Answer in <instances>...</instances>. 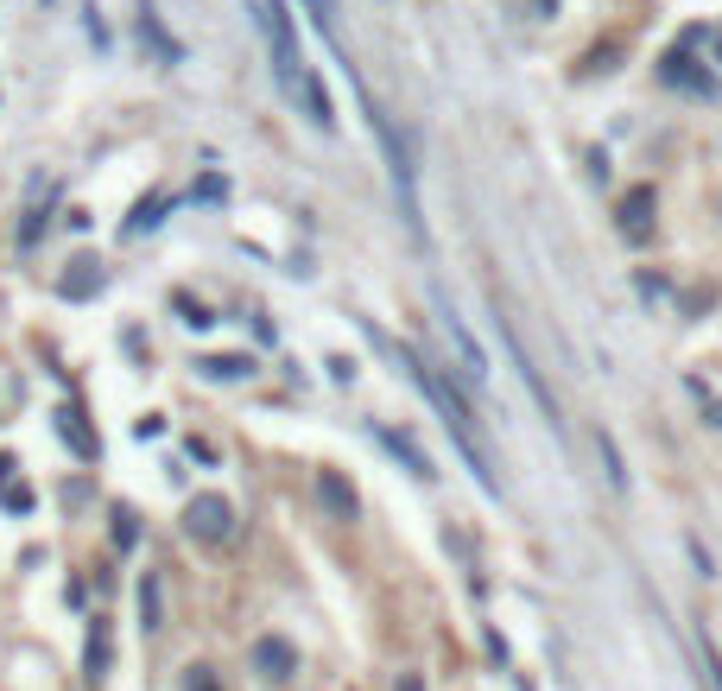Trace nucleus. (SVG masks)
Segmentation results:
<instances>
[{"label": "nucleus", "instance_id": "f257e3e1", "mask_svg": "<svg viewBox=\"0 0 722 691\" xmlns=\"http://www.w3.org/2000/svg\"><path fill=\"white\" fill-rule=\"evenodd\" d=\"M394 362L406 368V374H412V387H419V394H425V400L437 406V419H444L450 444L463 451V464L475 470V482H482L488 495H501V476H495V457H488V444H482V425H475L470 400H463V394H457V387H450V381H444V374H437V368L425 362V356H419V349L394 343Z\"/></svg>", "mask_w": 722, "mask_h": 691}, {"label": "nucleus", "instance_id": "f03ea898", "mask_svg": "<svg viewBox=\"0 0 722 691\" xmlns=\"http://www.w3.org/2000/svg\"><path fill=\"white\" fill-rule=\"evenodd\" d=\"M260 20H266V45H273V76H279L286 96H298V83H304V51H298V26H291L286 0H260Z\"/></svg>", "mask_w": 722, "mask_h": 691}, {"label": "nucleus", "instance_id": "7ed1b4c3", "mask_svg": "<svg viewBox=\"0 0 722 691\" xmlns=\"http://www.w3.org/2000/svg\"><path fill=\"white\" fill-rule=\"evenodd\" d=\"M184 533L203 540V546H228V540H235V508H228V495H190Z\"/></svg>", "mask_w": 722, "mask_h": 691}, {"label": "nucleus", "instance_id": "20e7f679", "mask_svg": "<svg viewBox=\"0 0 722 691\" xmlns=\"http://www.w3.org/2000/svg\"><path fill=\"white\" fill-rule=\"evenodd\" d=\"M652 210H659V190L652 184H634L627 197H621V210H614V229H621V242H634V248H647L652 242Z\"/></svg>", "mask_w": 722, "mask_h": 691}, {"label": "nucleus", "instance_id": "39448f33", "mask_svg": "<svg viewBox=\"0 0 722 691\" xmlns=\"http://www.w3.org/2000/svg\"><path fill=\"white\" fill-rule=\"evenodd\" d=\"M659 83H672V89H685V96H717V76L704 71L685 45H672V51L659 58Z\"/></svg>", "mask_w": 722, "mask_h": 691}, {"label": "nucleus", "instance_id": "423d86ee", "mask_svg": "<svg viewBox=\"0 0 722 691\" xmlns=\"http://www.w3.org/2000/svg\"><path fill=\"white\" fill-rule=\"evenodd\" d=\"M109 286V267L96 255H76L64 273H58V298H71V305H83V298H96V292Z\"/></svg>", "mask_w": 722, "mask_h": 691}, {"label": "nucleus", "instance_id": "0eeeda50", "mask_svg": "<svg viewBox=\"0 0 722 691\" xmlns=\"http://www.w3.org/2000/svg\"><path fill=\"white\" fill-rule=\"evenodd\" d=\"M437 318H444V336L457 343V362H463V381H470V387H482V381H488V362H482V349H475V336H470V330H463V318H457V311H450L444 298H437Z\"/></svg>", "mask_w": 722, "mask_h": 691}, {"label": "nucleus", "instance_id": "6e6552de", "mask_svg": "<svg viewBox=\"0 0 722 691\" xmlns=\"http://www.w3.org/2000/svg\"><path fill=\"white\" fill-rule=\"evenodd\" d=\"M253 673L273 679V686L291 679V673H298V647H291L286 634H260V641H253Z\"/></svg>", "mask_w": 722, "mask_h": 691}, {"label": "nucleus", "instance_id": "1a4fd4ad", "mask_svg": "<svg viewBox=\"0 0 722 691\" xmlns=\"http://www.w3.org/2000/svg\"><path fill=\"white\" fill-rule=\"evenodd\" d=\"M318 508H324L329 520H356V514H361L356 482H349L343 470H318Z\"/></svg>", "mask_w": 722, "mask_h": 691}, {"label": "nucleus", "instance_id": "9d476101", "mask_svg": "<svg viewBox=\"0 0 722 691\" xmlns=\"http://www.w3.org/2000/svg\"><path fill=\"white\" fill-rule=\"evenodd\" d=\"M51 425H58V437H64V444H71L76 457H83V464H96V457H102V437L89 432V425H83V406H58V412H51Z\"/></svg>", "mask_w": 722, "mask_h": 691}, {"label": "nucleus", "instance_id": "9b49d317", "mask_svg": "<svg viewBox=\"0 0 722 691\" xmlns=\"http://www.w3.org/2000/svg\"><path fill=\"white\" fill-rule=\"evenodd\" d=\"M374 437H381V444H387V451H394L399 464H406V470L419 476V482H432V476H437V464L425 457V451H419V437H412V432H394V425H374Z\"/></svg>", "mask_w": 722, "mask_h": 691}, {"label": "nucleus", "instance_id": "f8f14e48", "mask_svg": "<svg viewBox=\"0 0 722 691\" xmlns=\"http://www.w3.org/2000/svg\"><path fill=\"white\" fill-rule=\"evenodd\" d=\"M109 666H114V641H109V621L96 616V621H89V641H83V679H89V686H102V679H109Z\"/></svg>", "mask_w": 722, "mask_h": 691}, {"label": "nucleus", "instance_id": "ddd939ff", "mask_svg": "<svg viewBox=\"0 0 722 691\" xmlns=\"http://www.w3.org/2000/svg\"><path fill=\"white\" fill-rule=\"evenodd\" d=\"M165 210H172V190H146L140 203H134V217L121 222V235L134 242V235H152V229H165Z\"/></svg>", "mask_w": 722, "mask_h": 691}, {"label": "nucleus", "instance_id": "4468645a", "mask_svg": "<svg viewBox=\"0 0 722 691\" xmlns=\"http://www.w3.org/2000/svg\"><path fill=\"white\" fill-rule=\"evenodd\" d=\"M140 38L152 45V51H159V64H165V71H172V64H184V45L165 33V20H159L152 7H140Z\"/></svg>", "mask_w": 722, "mask_h": 691}, {"label": "nucleus", "instance_id": "2eb2a0df", "mask_svg": "<svg viewBox=\"0 0 722 691\" xmlns=\"http://www.w3.org/2000/svg\"><path fill=\"white\" fill-rule=\"evenodd\" d=\"M197 374H203V381H248L253 374V356H197Z\"/></svg>", "mask_w": 722, "mask_h": 691}, {"label": "nucleus", "instance_id": "dca6fc26", "mask_svg": "<svg viewBox=\"0 0 722 691\" xmlns=\"http://www.w3.org/2000/svg\"><path fill=\"white\" fill-rule=\"evenodd\" d=\"M298 96H304V109H311V127H336V109H329V96H324V83H318V76L304 71V83H298Z\"/></svg>", "mask_w": 722, "mask_h": 691}, {"label": "nucleus", "instance_id": "f3484780", "mask_svg": "<svg viewBox=\"0 0 722 691\" xmlns=\"http://www.w3.org/2000/svg\"><path fill=\"white\" fill-rule=\"evenodd\" d=\"M172 305H178V324L184 330H210V324H216V311H210V305H197L190 292H172Z\"/></svg>", "mask_w": 722, "mask_h": 691}, {"label": "nucleus", "instance_id": "a211bd4d", "mask_svg": "<svg viewBox=\"0 0 722 691\" xmlns=\"http://www.w3.org/2000/svg\"><path fill=\"white\" fill-rule=\"evenodd\" d=\"M596 451H602V470H609V489L614 495H627V470H621V451H614L609 432H596Z\"/></svg>", "mask_w": 722, "mask_h": 691}, {"label": "nucleus", "instance_id": "6ab92c4d", "mask_svg": "<svg viewBox=\"0 0 722 691\" xmlns=\"http://www.w3.org/2000/svg\"><path fill=\"white\" fill-rule=\"evenodd\" d=\"M159 616H165V609H159V578L146 571V578H140V628H146V634H152V628H165Z\"/></svg>", "mask_w": 722, "mask_h": 691}, {"label": "nucleus", "instance_id": "aec40b11", "mask_svg": "<svg viewBox=\"0 0 722 691\" xmlns=\"http://www.w3.org/2000/svg\"><path fill=\"white\" fill-rule=\"evenodd\" d=\"M304 7H311V26L324 33V45L336 51V45H343V33H336V0H304Z\"/></svg>", "mask_w": 722, "mask_h": 691}, {"label": "nucleus", "instance_id": "412c9836", "mask_svg": "<svg viewBox=\"0 0 722 691\" xmlns=\"http://www.w3.org/2000/svg\"><path fill=\"white\" fill-rule=\"evenodd\" d=\"M697 654H704V666H710V686L722 691V654H717V641H710L704 628H697Z\"/></svg>", "mask_w": 722, "mask_h": 691}, {"label": "nucleus", "instance_id": "4be33fe9", "mask_svg": "<svg viewBox=\"0 0 722 691\" xmlns=\"http://www.w3.org/2000/svg\"><path fill=\"white\" fill-rule=\"evenodd\" d=\"M140 527H134V508H114V546H134Z\"/></svg>", "mask_w": 722, "mask_h": 691}, {"label": "nucleus", "instance_id": "5701e85b", "mask_svg": "<svg viewBox=\"0 0 722 691\" xmlns=\"http://www.w3.org/2000/svg\"><path fill=\"white\" fill-rule=\"evenodd\" d=\"M602 71H614V45H596V51L583 58V76H602Z\"/></svg>", "mask_w": 722, "mask_h": 691}, {"label": "nucleus", "instance_id": "b1692460", "mask_svg": "<svg viewBox=\"0 0 722 691\" xmlns=\"http://www.w3.org/2000/svg\"><path fill=\"white\" fill-rule=\"evenodd\" d=\"M197 197H203V203H222V197H228V178H222V172L197 178Z\"/></svg>", "mask_w": 722, "mask_h": 691}, {"label": "nucleus", "instance_id": "393cba45", "mask_svg": "<svg viewBox=\"0 0 722 691\" xmlns=\"http://www.w3.org/2000/svg\"><path fill=\"white\" fill-rule=\"evenodd\" d=\"M710 298H717V292L697 286V292H685V298H679V311H685V318H697V311H710Z\"/></svg>", "mask_w": 722, "mask_h": 691}, {"label": "nucleus", "instance_id": "a878e982", "mask_svg": "<svg viewBox=\"0 0 722 691\" xmlns=\"http://www.w3.org/2000/svg\"><path fill=\"white\" fill-rule=\"evenodd\" d=\"M0 495H7V508H13V514H26V508H33V489H26V482H7Z\"/></svg>", "mask_w": 722, "mask_h": 691}, {"label": "nucleus", "instance_id": "bb28decb", "mask_svg": "<svg viewBox=\"0 0 722 691\" xmlns=\"http://www.w3.org/2000/svg\"><path fill=\"white\" fill-rule=\"evenodd\" d=\"M184 691H222V686H216V673H210V666H190V679H184Z\"/></svg>", "mask_w": 722, "mask_h": 691}, {"label": "nucleus", "instance_id": "cd10ccee", "mask_svg": "<svg viewBox=\"0 0 722 691\" xmlns=\"http://www.w3.org/2000/svg\"><path fill=\"white\" fill-rule=\"evenodd\" d=\"M38 229H45V210H33V217L20 222V248H33V242H38Z\"/></svg>", "mask_w": 722, "mask_h": 691}, {"label": "nucleus", "instance_id": "c85d7f7f", "mask_svg": "<svg viewBox=\"0 0 722 691\" xmlns=\"http://www.w3.org/2000/svg\"><path fill=\"white\" fill-rule=\"evenodd\" d=\"M159 432H165V419H159V412H146L140 425H134V437H159Z\"/></svg>", "mask_w": 722, "mask_h": 691}, {"label": "nucleus", "instance_id": "c756f323", "mask_svg": "<svg viewBox=\"0 0 722 691\" xmlns=\"http://www.w3.org/2000/svg\"><path fill=\"white\" fill-rule=\"evenodd\" d=\"M394 691H425V679H419V673H399V686Z\"/></svg>", "mask_w": 722, "mask_h": 691}, {"label": "nucleus", "instance_id": "7c9ffc66", "mask_svg": "<svg viewBox=\"0 0 722 691\" xmlns=\"http://www.w3.org/2000/svg\"><path fill=\"white\" fill-rule=\"evenodd\" d=\"M717 64H722V38H717Z\"/></svg>", "mask_w": 722, "mask_h": 691}]
</instances>
